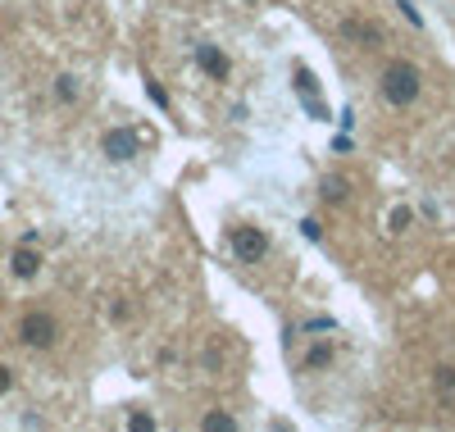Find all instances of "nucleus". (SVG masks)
<instances>
[{"label":"nucleus","mask_w":455,"mask_h":432,"mask_svg":"<svg viewBox=\"0 0 455 432\" xmlns=\"http://www.w3.org/2000/svg\"><path fill=\"white\" fill-rule=\"evenodd\" d=\"M146 92H150V100H156L160 109H169V96H164V87H160V83H146Z\"/></svg>","instance_id":"nucleus-19"},{"label":"nucleus","mask_w":455,"mask_h":432,"mask_svg":"<svg viewBox=\"0 0 455 432\" xmlns=\"http://www.w3.org/2000/svg\"><path fill=\"white\" fill-rule=\"evenodd\" d=\"M328 364H332V346H315L310 356L300 360V369H306V373H319V369H328Z\"/></svg>","instance_id":"nucleus-13"},{"label":"nucleus","mask_w":455,"mask_h":432,"mask_svg":"<svg viewBox=\"0 0 455 432\" xmlns=\"http://www.w3.org/2000/svg\"><path fill=\"white\" fill-rule=\"evenodd\" d=\"M337 36H341V42H351V46H373V42H383V28L369 23V19H341Z\"/></svg>","instance_id":"nucleus-5"},{"label":"nucleus","mask_w":455,"mask_h":432,"mask_svg":"<svg viewBox=\"0 0 455 432\" xmlns=\"http://www.w3.org/2000/svg\"><path fill=\"white\" fill-rule=\"evenodd\" d=\"M378 92H383V100H387L392 109H410L414 100L424 96V73H419V64H410V60L383 64V73H378Z\"/></svg>","instance_id":"nucleus-1"},{"label":"nucleus","mask_w":455,"mask_h":432,"mask_svg":"<svg viewBox=\"0 0 455 432\" xmlns=\"http://www.w3.org/2000/svg\"><path fill=\"white\" fill-rule=\"evenodd\" d=\"M100 155H105L109 164H128V160H137V155H141V137L132 128H109L100 137Z\"/></svg>","instance_id":"nucleus-4"},{"label":"nucleus","mask_w":455,"mask_h":432,"mask_svg":"<svg viewBox=\"0 0 455 432\" xmlns=\"http://www.w3.org/2000/svg\"><path fill=\"white\" fill-rule=\"evenodd\" d=\"M306 109H310V119H328V105L315 96V100H306Z\"/></svg>","instance_id":"nucleus-21"},{"label":"nucleus","mask_w":455,"mask_h":432,"mask_svg":"<svg viewBox=\"0 0 455 432\" xmlns=\"http://www.w3.org/2000/svg\"><path fill=\"white\" fill-rule=\"evenodd\" d=\"M128 428H132V432H150V428H156V419H150V414H132Z\"/></svg>","instance_id":"nucleus-16"},{"label":"nucleus","mask_w":455,"mask_h":432,"mask_svg":"<svg viewBox=\"0 0 455 432\" xmlns=\"http://www.w3.org/2000/svg\"><path fill=\"white\" fill-rule=\"evenodd\" d=\"M332 328H337L332 319H310V324H306V328H300V332H332Z\"/></svg>","instance_id":"nucleus-20"},{"label":"nucleus","mask_w":455,"mask_h":432,"mask_svg":"<svg viewBox=\"0 0 455 432\" xmlns=\"http://www.w3.org/2000/svg\"><path fill=\"white\" fill-rule=\"evenodd\" d=\"M201 428H205V432H233V428H237V419L228 414V410H210V414L201 419Z\"/></svg>","instance_id":"nucleus-11"},{"label":"nucleus","mask_w":455,"mask_h":432,"mask_svg":"<svg viewBox=\"0 0 455 432\" xmlns=\"http://www.w3.org/2000/svg\"><path fill=\"white\" fill-rule=\"evenodd\" d=\"M300 232H306L310 242H323V228H319V219H306V223H300Z\"/></svg>","instance_id":"nucleus-17"},{"label":"nucleus","mask_w":455,"mask_h":432,"mask_svg":"<svg viewBox=\"0 0 455 432\" xmlns=\"http://www.w3.org/2000/svg\"><path fill=\"white\" fill-rule=\"evenodd\" d=\"M433 387H437V396H455V364H437Z\"/></svg>","instance_id":"nucleus-12"},{"label":"nucleus","mask_w":455,"mask_h":432,"mask_svg":"<svg viewBox=\"0 0 455 432\" xmlns=\"http://www.w3.org/2000/svg\"><path fill=\"white\" fill-rule=\"evenodd\" d=\"M319 196L328 205H347L351 201V178H341V173H328L323 182H319Z\"/></svg>","instance_id":"nucleus-8"},{"label":"nucleus","mask_w":455,"mask_h":432,"mask_svg":"<svg viewBox=\"0 0 455 432\" xmlns=\"http://www.w3.org/2000/svg\"><path fill=\"white\" fill-rule=\"evenodd\" d=\"M196 64H201V73H205V77H214V83H228V73H233L228 55H223L219 46H210V42H201V46H196Z\"/></svg>","instance_id":"nucleus-6"},{"label":"nucleus","mask_w":455,"mask_h":432,"mask_svg":"<svg viewBox=\"0 0 455 432\" xmlns=\"http://www.w3.org/2000/svg\"><path fill=\"white\" fill-rule=\"evenodd\" d=\"M19 341L28 350H51L60 341V319H55V314H46V309H28L23 319H19Z\"/></svg>","instance_id":"nucleus-2"},{"label":"nucleus","mask_w":455,"mask_h":432,"mask_svg":"<svg viewBox=\"0 0 455 432\" xmlns=\"http://www.w3.org/2000/svg\"><path fill=\"white\" fill-rule=\"evenodd\" d=\"M55 96H60L64 105H78V96H83V83H78L73 73H60V77H55Z\"/></svg>","instance_id":"nucleus-10"},{"label":"nucleus","mask_w":455,"mask_h":432,"mask_svg":"<svg viewBox=\"0 0 455 432\" xmlns=\"http://www.w3.org/2000/svg\"><path fill=\"white\" fill-rule=\"evenodd\" d=\"M228 251H233L242 264H259L264 255H269V232L251 228V223H237V228H228Z\"/></svg>","instance_id":"nucleus-3"},{"label":"nucleus","mask_w":455,"mask_h":432,"mask_svg":"<svg viewBox=\"0 0 455 432\" xmlns=\"http://www.w3.org/2000/svg\"><path fill=\"white\" fill-rule=\"evenodd\" d=\"M10 387H14V369L0 364V396H10Z\"/></svg>","instance_id":"nucleus-18"},{"label":"nucleus","mask_w":455,"mask_h":432,"mask_svg":"<svg viewBox=\"0 0 455 432\" xmlns=\"http://www.w3.org/2000/svg\"><path fill=\"white\" fill-rule=\"evenodd\" d=\"M396 10L405 14V23H410V28H424V14L414 10V0H396Z\"/></svg>","instance_id":"nucleus-15"},{"label":"nucleus","mask_w":455,"mask_h":432,"mask_svg":"<svg viewBox=\"0 0 455 432\" xmlns=\"http://www.w3.org/2000/svg\"><path fill=\"white\" fill-rule=\"evenodd\" d=\"M291 87H296V96L315 100V96H319V77H315L306 64H296V68H291Z\"/></svg>","instance_id":"nucleus-9"},{"label":"nucleus","mask_w":455,"mask_h":432,"mask_svg":"<svg viewBox=\"0 0 455 432\" xmlns=\"http://www.w3.org/2000/svg\"><path fill=\"white\" fill-rule=\"evenodd\" d=\"M42 264H46V260H42V251H36L32 242H23V246L10 255V273H14V278H23V283L36 278V273H42Z\"/></svg>","instance_id":"nucleus-7"},{"label":"nucleus","mask_w":455,"mask_h":432,"mask_svg":"<svg viewBox=\"0 0 455 432\" xmlns=\"http://www.w3.org/2000/svg\"><path fill=\"white\" fill-rule=\"evenodd\" d=\"M410 223H414V210H410V205H396V210H392V232H405Z\"/></svg>","instance_id":"nucleus-14"}]
</instances>
